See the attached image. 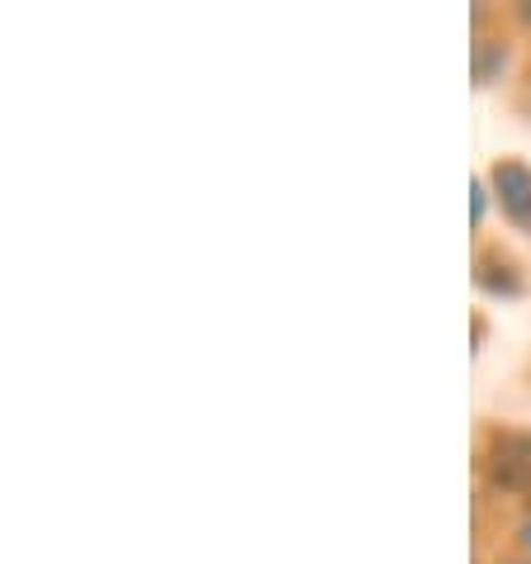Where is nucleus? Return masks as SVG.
<instances>
[{
  "instance_id": "nucleus-1",
  "label": "nucleus",
  "mask_w": 531,
  "mask_h": 564,
  "mask_svg": "<svg viewBox=\"0 0 531 564\" xmlns=\"http://www.w3.org/2000/svg\"><path fill=\"white\" fill-rule=\"evenodd\" d=\"M484 469H489V484L498 494L531 498V432H494Z\"/></svg>"
},
{
  "instance_id": "nucleus-2",
  "label": "nucleus",
  "mask_w": 531,
  "mask_h": 564,
  "mask_svg": "<svg viewBox=\"0 0 531 564\" xmlns=\"http://www.w3.org/2000/svg\"><path fill=\"white\" fill-rule=\"evenodd\" d=\"M489 181H494V191H498V205H503V214L518 228L531 232V166L503 156V162L489 166Z\"/></svg>"
},
{
  "instance_id": "nucleus-3",
  "label": "nucleus",
  "mask_w": 531,
  "mask_h": 564,
  "mask_svg": "<svg viewBox=\"0 0 531 564\" xmlns=\"http://www.w3.org/2000/svg\"><path fill=\"white\" fill-rule=\"evenodd\" d=\"M475 285L498 294V300H518V294L527 290L522 275H518V265H512L508 257H498V252H479V261H475Z\"/></svg>"
},
{
  "instance_id": "nucleus-4",
  "label": "nucleus",
  "mask_w": 531,
  "mask_h": 564,
  "mask_svg": "<svg viewBox=\"0 0 531 564\" xmlns=\"http://www.w3.org/2000/svg\"><path fill=\"white\" fill-rule=\"evenodd\" d=\"M498 62H508V48H503V43H489V39H484L479 48H475V82H479V86L494 82V67H498Z\"/></svg>"
},
{
  "instance_id": "nucleus-5",
  "label": "nucleus",
  "mask_w": 531,
  "mask_h": 564,
  "mask_svg": "<svg viewBox=\"0 0 531 564\" xmlns=\"http://www.w3.org/2000/svg\"><path fill=\"white\" fill-rule=\"evenodd\" d=\"M518 545H522V555L531 560V517H522V527H518Z\"/></svg>"
},
{
  "instance_id": "nucleus-6",
  "label": "nucleus",
  "mask_w": 531,
  "mask_h": 564,
  "mask_svg": "<svg viewBox=\"0 0 531 564\" xmlns=\"http://www.w3.org/2000/svg\"><path fill=\"white\" fill-rule=\"evenodd\" d=\"M508 564H531V560H508Z\"/></svg>"
}]
</instances>
